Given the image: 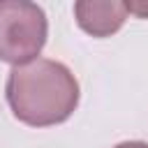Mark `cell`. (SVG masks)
<instances>
[{"label":"cell","instance_id":"2","mask_svg":"<svg viewBox=\"0 0 148 148\" xmlns=\"http://www.w3.org/2000/svg\"><path fill=\"white\" fill-rule=\"evenodd\" d=\"M49 35V21L39 5L28 0H0V60L12 67L39 58Z\"/></svg>","mask_w":148,"mask_h":148},{"label":"cell","instance_id":"1","mask_svg":"<svg viewBox=\"0 0 148 148\" xmlns=\"http://www.w3.org/2000/svg\"><path fill=\"white\" fill-rule=\"evenodd\" d=\"M5 95L14 118L30 127H49L65 123L76 111L79 81L67 65L37 58L28 65L12 67Z\"/></svg>","mask_w":148,"mask_h":148},{"label":"cell","instance_id":"4","mask_svg":"<svg viewBox=\"0 0 148 148\" xmlns=\"http://www.w3.org/2000/svg\"><path fill=\"white\" fill-rule=\"evenodd\" d=\"M127 12L139 16V18H148V0H134V2H125Z\"/></svg>","mask_w":148,"mask_h":148},{"label":"cell","instance_id":"5","mask_svg":"<svg viewBox=\"0 0 148 148\" xmlns=\"http://www.w3.org/2000/svg\"><path fill=\"white\" fill-rule=\"evenodd\" d=\"M113 148H148V143L146 141H123V143H118Z\"/></svg>","mask_w":148,"mask_h":148},{"label":"cell","instance_id":"3","mask_svg":"<svg viewBox=\"0 0 148 148\" xmlns=\"http://www.w3.org/2000/svg\"><path fill=\"white\" fill-rule=\"evenodd\" d=\"M127 5L118 0H79L74 2V18L79 28L92 37H111L127 21Z\"/></svg>","mask_w":148,"mask_h":148}]
</instances>
